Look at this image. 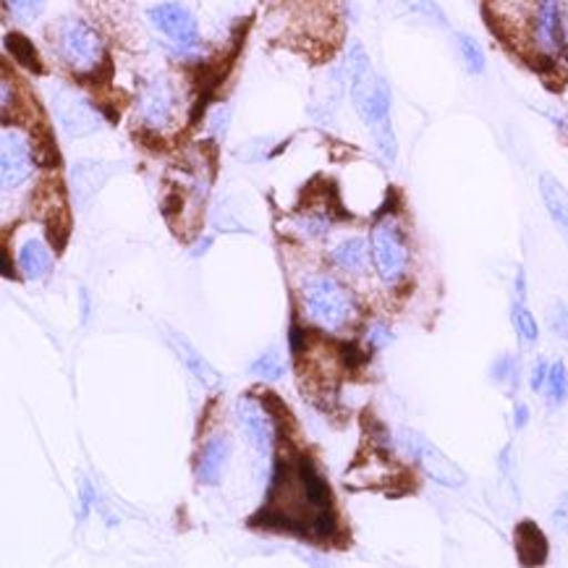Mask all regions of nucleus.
<instances>
[{
    "label": "nucleus",
    "mask_w": 568,
    "mask_h": 568,
    "mask_svg": "<svg viewBox=\"0 0 568 568\" xmlns=\"http://www.w3.org/2000/svg\"><path fill=\"white\" fill-rule=\"evenodd\" d=\"M32 152H34V160H38L40 165L58 163V148H55L53 136H50V131H40V136H34Z\"/></svg>",
    "instance_id": "nucleus-27"
},
{
    "label": "nucleus",
    "mask_w": 568,
    "mask_h": 568,
    "mask_svg": "<svg viewBox=\"0 0 568 568\" xmlns=\"http://www.w3.org/2000/svg\"><path fill=\"white\" fill-rule=\"evenodd\" d=\"M50 108H53L58 126L69 136H74V140H82V136H90L94 131L103 129V113L82 92H77L74 87H53V92H50Z\"/></svg>",
    "instance_id": "nucleus-6"
},
{
    "label": "nucleus",
    "mask_w": 568,
    "mask_h": 568,
    "mask_svg": "<svg viewBox=\"0 0 568 568\" xmlns=\"http://www.w3.org/2000/svg\"><path fill=\"white\" fill-rule=\"evenodd\" d=\"M55 48L69 69L90 74L103 61V42L87 21L69 17L55 27Z\"/></svg>",
    "instance_id": "nucleus-4"
},
{
    "label": "nucleus",
    "mask_w": 568,
    "mask_h": 568,
    "mask_svg": "<svg viewBox=\"0 0 568 568\" xmlns=\"http://www.w3.org/2000/svg\"><path fill=\"white\" fill-rule=\"evenodd\" d=\"M165 338H169V344L173 352H176L181 364H184V367L196 377V381H200L210 390L221 388V383H223L221 375L215 373V367L205 359V356H202L192 344H189L186 336H181V333L171 331L169 327V331H165Z\"/></svg>",
    "instance_id": "nucleus-13"
},
{
    "label": "nucleus",
    "mask_w": 568,
    "mask_h": 568,
    "mask_svg": "<svg viewBox=\"0 0 568 568\" xmlns=\"http://www.w3.org/2000/svg\"><path fill=\"white\" fill-rule=\"evenodd\" d=\"M529 425V406L527 404H516L514 409V427L524 429Z\"/></svg>",
    "instance_id": "nucleus-35"
},
{
    "label": "nucleus",
    "mask_w": 568,
    "mask_h": 568,
    "mask_svg": "<svg viewBox=\"0 0 568 568\" xmlns=\"http://www.w3.org/2000/svg\"><path fill=\"white\" fill-rule=\"evenodd\" d=\"M115 171H119V165L105 163V160H94V158L77 160V163L71 165V173H69L74 205L79 210L90 207L94 202V196L103 192V186L111 181Z\"/></svg>",
    "instance_id": "nucleus-10"
},
{
    "label": "nucleus",
    "mask_w": 568,
    "mask_h": 568,
    "mask_svg": "<svg viewBox=\"0 0 568 568\" xmlns=\"http://www.w3.org/2000/svg\"><path fill=\"white\" fill-rule=\"evenodd\" d=\"M331 260L333 265L341 267V271L348 273V275H362L367 271L369 265V250H367V242L359 236H352V239H344L336 250L331 252Z\"/></svg>",
    "instance_id": "nucleus-19"
},
{
    "label": "nucleus",
    "mask_w": 568,
    "mask_h": 568,
    "mask_svg": "<svg viewBox=\"0 0 568 568\" xmlns=\"http://www.w3.org/2000/svg\"><path fill=\"white\" fill-rule=\"evenodd\" d=\"M548 325L552 336L568 344V304L566 302H552L548 310Z\"/></svg>",
    "instance_id": "nucleus-28"
},
{
    "label": "nucleus",
    "mask_w": 568,
    "mask_h": 568,
    "mask_svg": "<svg viewBox=\"0 0 568 568\" xmlns=\"http://www.w3.org/2000/svg\"><path fill=\"white\" fill-rule=\"evenodd\" d=\"M229 119H231L229 108H221V111L215 113V119H213V131H215L217 136L225 134V129H229Z\"/></svg>",
    "instance_id": "nucleus-34"
},
{
    "label": "nucleus",
    "mask_w": 568,
    "mask_h": 568,
    "mask_svg": "<svg viewBox=\"0 0 568 568\" xmlns=\"http://www.w3.org/2000/svg\"><path fill=\"white\" fill-rule=\"evenodd\" d=\"M176 113V94L169 79H152L140 94V115L152 129H165Z\"/></svg>",
    "instance_id": "nucleus-12"
},
{
    "label": "nucleus",
    "mask_w": 568,
    "mask_h": 568,
    "mask_svg": "<svg viewBox=\"0 0 568 568\" xmlns=\"http://www.w3.org/2000/svg\"><path fill=\"white\" fill-rule=\"evenodd\" d=\"M531 45L540 63L558 65L566 55V9L560 0H537L531 13Z\"/></svg>",
    "instance_id": "nucleus-5"
},
{
    "label": "nucleus",
    "mask_w": 568,
    "mask_h": 568,
    "mask_svg": "<svg viewBox=\"0 0 568 568\" xmlns=\"http://www.w3.org/2000/svg\"><path fill=\"white\" fill-rule=\"evenodd\" d=\"M400 6H404L406 11L412 13V17L417 19H425L429 24H438V27H448V19L446 13L440 11L438 3H433V0H398Z\"/></svg>",
    "instance_id": "nucleus-26"
},
{
    "label": "nucleus",
    "mask_w": 568,
    "mask_h": 568,
    "mask_svg": "<svg viewBox=\"0 0 568 568\" xmlns=\"http://www.w3.org/2000/svg\"><path fill=\"white\" fill-rule=\"evenodd\" d=\"M398 446L406 456L414 458L422 466V471L435 483L446 485V487H462L466 485V471L458 466L456 462L443 454L438 446H433L425 435L414 433V429H404L398 435Z\"/></svg>",
    "instance_id": "nucleus-7"
},
{
    "label": "nucleus",
    "mask_w": 568,
    "mask_h": 568,
    "mask_svg": "<svg viewBox=\"0 0 568 568\" xmlns=\"http://www.w3.org/2000/svg\"><path fill=\"white\" fill-rule=\"evenodd\" d=\"M393 344V331L385 323H373L367 327V346L381 352V348Z\"/></svg>",
    "instance_id": "nucleus-31"
},
{
    "label": "nucleus",
    "mask_w": 568,
    "mask_h": 568,
    "mask_svg": "<svg viewBox=\"0 0 568 568\" xmlns=\"http://www.w3.org/2000/svg\"><path fill=\"white\" fill-rule=\"evenodd\" d=\"M490 377L495 383L508 385V390H514L519 385V359L514 354H500L498 359L493 362Z\"/></svg>",
    "instance_id": "nucleus-25"
},
{
    "label": "nucleus",
    "mask_w": 568,
    "mask_h": 568,
    "mask_svg": "<svg viewBox=\"0 0 568 568\" xmlns=\"http://www.w3.org/2000/svg\"><path fill=\"white\" fill-rule=\"evenodd\" d=\"M53 267L48 246L40 239H27L19 250V271L27 281H42Z\"/></svg>",
    "instance_id": "nucleus-18"
},
{
    "label": "nucleus",
    "mask_w": 568,
    "mask_h": 568,
    "mask_svg": "<svg viewBox=\"0 0 568 568\" xmlns=\"http://www.w3.org/2000/svg\"><path fill=\"white\" fill-rule=\"evenodd\" d=\"M229 458H231V443L225 435H215V438H210L205 446L200 450V458H196V479H200L202 485H217L221 483L225 466H229Z\"/></svg>",
    "instance_id": "nucleus-14"
},
{
    "label": "nucleus",
    "mask_w": 568,
    "mask_h": 568,
    "mask_svg": "<svg viewBox=\"0 0 568 568\" xmlns=\"http://www.w3.org/2000/svg\"><path fill=\"white\" fill-rule=\"evenodd\" d=\"M6 50L13 55V61H17L21 69L32 71V74H42V61L38 55V50H34L32 40L24 38V34L19 32H9L6 34Z\"/></svg>",
    "instance_id": "nucleus-20"
},
{
    "label": "nucleus",
    "mask_w": 568,
    "mask_h": 568,
    "mask_svg": "<svg viewBox=\"0 0 568 568\" xmlns=\"http://www.w3.org/2000/svg\"><path fill=\"white\" fill-rule=\"evenodd\" d=\"M514 548H516V556H519V564L524 566H542L550 552L548 537H545L542 529L529 519L516 524Z\"/></svg>",
    "instance_id": "nucleus-15"
},
{
    "label": "nucleus",
    "mask_w": 568,
    "mask_h": 568,
    "mask_svg": "<svg viewBox=\"0 0 568 568\" xmlns=\"http://www.w3.org/2000/svg\"><path fill=\"white\" fill-rule=\"evenodd\" d=\"M152 27L163 34L165 40H171L173 45L181 50H192L200 45V24H196L194 13L181 3H160L155 9H150Z\"/></svg>",
    "instance_id": "nucleus-8"
},
{
    "label": "nucleus",
    "mask_w": 568,
    "mask_h": 568,
    "mask_svg": "<svg viewBox=\"0 0 568 568\" xmlns=\"http://www.w3.org/2000/svg\"><path fill=\"white\" fill-rule=\"evenodd\" d=\"M548 375H550V364L548 359H537L531 364V373H529V388L535 393H542L545 390V383H548Z\"/></svg>",
    "instance_id": "nucleus-32"
},
{
    "label": "nucleus",
    "mask_w": 568,
    "mask_h": 568,
    "mask_svg": "<svg viewBox=\"0 0 568 568\" xmlns=\"http://www.w3.org/2000/svg\"><path fill=\"white\" fill-rule=\"evenodd\" d=\"M524 271H519V278H516V298H514V307H511V323H514V331L516 336H519L521 344H537V338H540V325H537L535 315H531L529 307H527V298H524Z\"/></svg>",
    "instance_id": "nucleus-17"
},
{
    "label": "nucleus",
    "mask_w": 568,
    "mask_h": 568,
    "mask_svg": "<svg viewBox=\"0 0 568 568\" xmlns=\"http://www.w3.org/2000/svg\"><path fill=\"white\" fill-rule=\"evenodd\" d=\"M304 312L323 331H341L354 315L352 294L331 275H310L302 286Z\"/></svg>",
    "instance_id": "nucleus-2"
},
{
    "label": "nucleus",
    "mask_w": 568,
    "mask_h": 568,
    "mask_svg": "<svg viewBox=\"0 0 568 568\" xmlns=\"http://www.w3.org/2000/svg\"><path fill=\"white\" fill-rule=\"evenodd\" d=\"M45 231H48V239L53 242L55 250H63L65 242H69L71 236V221H69V213H65L63 207H53L45 217Z\"/></svg>",
    "instance_id": "nucleus-23"
},
{
    "label": "nucleus",
    "mask_w": 568,
    "mask_h": 568,
    "mask_svg": "<svg viewBox=\"0 0 568 568\" xmlns=\"http://www.w3.org/2000/svg\"><path fill=\"white\" fill-rule=\"evenodd\" d=\"M32 144L17 129H3L0 136V179L3 189L11 192L32 176Z\"/></svg>",
    "instance_id": "nucleus-9"
},
{
    "label": "nucleus",
    "mask_w": 568,
    "mask_h": 568,
    "mask_svg": "<svg viewBox=\"0 0 568 568\" xmlns=\"http://www.w3.org/2000/svg\"><path fill=\"white\" fill-rule=\"evenodd\" d=\"M298 225H302V231L307 233V236L323 239L333 229V217H331V213H310L307 217H302V221H298Z\"/></svg>",
    "instance_id": "nucleus-30"
},
{
    "label": "nucleus",
    "mask_w": 568,
    "mask_h": 568,
    "mask_svg": "<svg viewBox=\"0 0 568 568\" xmlns=\"http://www.w3.org/2000/svg\"><path fill=\"white\" fill-rule=\"evenodd\" d=\"M6 9L21 21H34L45 11V0H6Z\"/></svg>",
    "instance_id": "nucleus-29"
},
{
    "label": "nucleus",
    "mask_w": 568,
    "mask_h": 568,
    "mask_svg": "<svg viewBox=\"0 0 568 568\" xmlns=\"http://www.w3.org/2000/svg\"><path fill=\"white\" fill-rule=\"evenodd\" d=\"M456 50H458V55H462L464 69L469 71L471 77L485 74L487 58H485V53H483V45H479V42H477L475 38H471V34L458 32V34H456Z\"/></svg>",
    "instance_id": "nucleus-21"
},
{
    "label": "nucleus",
    "mask_w": 568,
    "mask_h": 568,
    "mask_svg": "<svg viewBox=\"0 0 568 568\" xmlns=\"http://www.w3.org/2000/svg\"><path fill=\"white\" fill-rule=\"evenodd\" d=\"M348 84H352V103L364 121V126L373 131L377 150L385 163H396L398 142L390 121V87L383 77L375 74L373 61L364 53L362 42H352L346 55Z\"/></svg>",
    "instance_id": "nucleus-1"
},
{
    "label": "nucleus",
    "mask_w": 568,
    "mask_h": 568,
    "mask_svg": "<svg viewBox=\"0 0 568 568\" xmlns=\"http://www.w3.org/2000/svg\"><path fill=\"white\" fill-rule=\"evenodd\" d=\"M552 524H556L558 531H566L568 535V493L560 495L556 508H552Z\"/></svg>",
    "instance_id": "nucleus-33"
},
{
    "label": "nucleus",
    "mask_w": 568,
    "mask_h": 568,
    "mask_svg": "<svg viewBox=\"0 0 568 568\" xmlns=\"http://www.w3.org/2000/svg\"><path fill=\"white\" fill-rule=\"evenodd\" d=\"M540 196H542L545 210H548L550 221L556 223L560 236H564L568 242V189L560 184L556 176H550V173H542V176H540Z\"/></svg>",
    "instance_id": "nucleus-16"
},
{
    "label": "nucleus",
    "mask_w": 568,
    "mask_h": 568,
    "mask_svg": "<svg viewBox=\"0 0 568 568\" xmlns=\"http://www.w3.org/2000/svg\"><path fill=\"white\" fill-rule=\"evenodd\" d=\"M236 417L242 422L246 440L260 456H271L275 446V419L267 406H262L257 398L244 396L236 400Z\"/></svg>",
    "instance_id": "nucleus-11"
},
{
    "label": "nucleus",
    "mask_w": 568,
    "mask_h": 568,
    "mask_svg": "<svg viewBox=\"0 0 568 568\" xmlns=\"http://www.w3.org/2000/svg\"><path fill=\"white\" fill-rule=\"evenodd\" d=\"M369 250H373L375 271L385 286L400 283L406 271H409V244H406V236L396 217H383L373 225Z\"/></svg>",
    "instance_id": "nucleus-3"
},
{
    "label": "nucleus",
    "mask_w": 568,
    "mask_h": 568,
    "mask_svg": "<svg viewBox=\"0 0 568 568\" xmlns=\"http://www.w3.org/2000/svg\"><path fill=\"white\" fill-rule=\"evenodd\" d=\"M283 373H286V367H283V359L278 352H265L260 359H254V364H252V375L262 383L281 381Z\"/></svg>",
    "instance_id": "nucleus-24"
},
{
    "label": "nucleus",
    "mask_w": 568,
    "mask_h": 568,
    "mask_svg": "<svg viewBox=\"0 0 568 568\" xmlns=\"http://www.w3.org/2000/svg\"><path fill=\"white\" fill-rule=\"evenodd\" d=\"M545 396H548L550 406H560L568 398V369L560 359L550 364L548 383H545Z\"/></svg>",
    "instance_id": "nucleus-22"
}]
</instances>
